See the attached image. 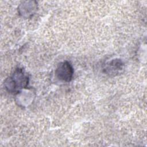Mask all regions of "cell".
<instances>
[{
	"label": "cell",
	"mask_w": 147,
	"mask_h": 147,
	"mask_svg": "<svg viewBox=\"0 0 147 147\" xmlns=\"http://www.w3.org/2000/svg\"><path fill=\"white\" fill-rule=\"evenodd\" d=\"M28 82L29 78L25 74L22 69L17 68L13 75L5 80V86L9 92L15 94L26 87Z\"/></svg>",
	"instance_id": "cell-1"
},
{
	"label": "cell",
	"mask_w": 147,
	"mask_h": 147,
	"mask_svg": "<svg viewBox=\"0 0 147 147\" xmlns=\"http://www.w3.org/2000/svg\"><path fill=\"white\" fill-rule=\"evenodd\" d=\"M55 74L59 80L69 82L72 79L74 69L69 62L64 61L58 65L55 71Z\"/></svg>",
	"instance_id": "cell-2"
},
{
	"label": "cell",
	"mask_w": 147,
	"mask_h": 147,
	"mask_svg": "<svg viewBox=\"0 0 147 147\" xmlns=\"http://www.w3.org/2000/svg\"><path fill=\"white\" fill-rule=\"evenodd\" d=\"M123 67V63L119 59H114L110 61L107 64L106 70L109 74H117L118 71L122 69Z\"/></svg>",
	"instance_id": "cell-3"
}]
</instances>
